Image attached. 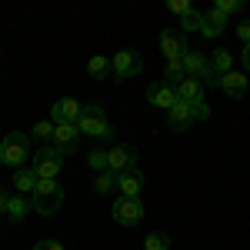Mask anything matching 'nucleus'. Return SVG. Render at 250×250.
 Segmentation results:
<instances>
[{
    "mask_svg": "<svg viewBox=\"0 0 250 250\" xmlns=\"http://www.w3.org/2000/svg\"><path fill=\"white\" fill-rule=\"evenodd\" d=\"M30 204H34L37 213L54 217V213L63 207V187H60L57 180H37V187H34V193H30Z\"/></svg>",
    "mask_w": 250,
    "mask_h": 250,
    "instance_id": "obj_1",
    "label": "nucleus"
},
{
    "mask_svg": "<svg viewBox=\"0 0 250 250\" xmlns=\"http://www.w3.org/2000/svg\"><path fill=\"white\" fill-rule=\"evenodd\" d=\"M23 160H30V137L20 134V130H10V134L0 140V164L20 170Z\"/></svg>",
    "mask_w": 250,
    "mask_h": 250,
    "instance_id": "obj_2",
    "label": "nucleus"
},
{
    "mask_svg": "<svg viewBox=\"0 0 250 250\" xmlns=\"http://www.w3.org/2000/svg\"><path fill=\"white\" fill-rule=\"evenodd\" d=\"M77 130H80V134H87V137H97V140L114 137L110 120H107V114H104V107H97V104L83 107V114H80V120H77Z\"/></svg>",
    "mask_w": 250,
    "mask_h": 250,
    "instance_id": "obj_3",
    "label": "nucleus"
},
{
    "mask_svg": "<svg viewBox=\"0 0 250 250\" xmlns=\"http://www.w3.org/2000/svg\"><path fill=\"white\" fill-rule=\"evenodd\" d=\"M60 167H63V154H60L57 147H43V150H37L30 170L37 173V180H57Z\"/></svg>",
    "mask_w": 250,
    "mask_h": 250,
    "instance_id": "obj_4",
    "label": "nucleus"
},
{
    "mask_svg": "<svg viewBox=\"0 0 250 250\" xmlns=\"http://www.w3.org/2000/svg\"><path fill=\"white\" fill-rule=\"evenodd\" d=\"M114 220L120 227H137V224L144 220V204H140V197H117Z\"/></svg>",
    "mask_w": 250,
    "mask_h": 250,
    "instance_id": "obj_5",
    "label": "nucleus"
},
{
    "mask_svg": "<svg viewBox=\"0 0 250 250\" xmlns=\"http://www.w3.org/2000/svg\"><path fill=\"white\" fill-rule=\"evenodd\" d=\"M107 170L110 173H130L137 170V150L134 147H127V144H117V147H110L107 150Z\"/></svg>",
    "mask_w": 250,
    "mask_h": 250,
    "instance_id": "obj_6",
    "label": "nucleus"
},
{
    "mask_svg": "<svg viewBox=\"0 0 250 250\" xmlns=\"http://www.w3.org/2000/svg\"><path fill=\"white\" fill-rule=\"evenodd\" d=\"M114 63V77H137L144 70V57L137 50H120L117 57H110Z\"/></svg>",
    "mask_w": 250,
    "mask_h": 250,
    "instance_id": "obj_7",
    "label": "nucleus"
},
{
    "mask_svg": "<svg viewBox=\"0 0 250 250\" xmlns=\"http://www.w3.org/2000/svg\"><path fill=\"white\" fill-rule=\"evenodd\" d=\"M80 144V130L77 124H54V147H57L60 154H74Z\"/></svg>",
    "mask_w": 250,
    "mask_h": 250,
    "instance_id": "obj_8",
    "label": "nucleus"
},
{
    "mask_svg": "<svg viewBox=\"0 0 250 250\" xmlns=\"http://www.w3.org/2000/svg\"><path fill=\"white\" fill-rule=\"evenodd\" d=\"M80 114H83V107H80V100H74V97H63V100H57L50 107V120L54 124H77Z\"/></svg>",
    "mask_w": 250,
    "mask_h": 250,
    "instance_id": "obj_9",
    "label": "nucleus"
},
{
    "mask_svg": "<svg viewBox=\"0 0 250 250\" xmlns=\"http://www.w3.org/2000/svg\"><path fill=\"white\" fill-rule=\"evenodd\" d=\"M184 70H187V77H197L200 83L213 74L210 70V57L200 54V50H187V54H184Z\"/></svg>",
    "mask_w": 250,
    "mask_h": 250,
    "instance_id": "obj_10",
    "label": "nucleus"
},
{
    "mask_svg": "<svg viewBox=\"0 0 250 250\" xmlns=\"http://www.w3.org/2000/svg\"><path fill=\"white\" fill-rule=\"evenodd\" d=\"M160 50H164V57H167V60H184V54H187L190 47H187L184 34H177V30H164V34H160Z\"/></svg>",
    "mask_w": 250,
    "mask_h": 250,
    "instance_id": "obj_11",
    "label": "nucleus"
},
{
    "mask_svg": "<svg viewBox=\"0 0 250 250\" xmlns=\"http://www.w3.org/2000/svg\"><path fill=\"white\" fill-rule=\"evenodd\" d=\"M147 100H150L154 107L170 110L173 104H177V90H173L170 83H164V80H160V83H150V87H147Z\"/></svg>",
    "mask_w": 250,
    "mask_h": 250,
    "instance_id": "obj_12",
    "label": "nucleus"
},
{
    "mask_svg": "<svg viewBox=\"0 0 250 250\" xmlns=\"http://www.w3.org/2000/svg\"><path fill=\"white\" fill-rule=\"evenodd\" d=\"M173 90H177V100H184V104H200V100H204V83H200L197 77L180 80Z\"/></svg>",
    "mask_w": 250,
    "mask_h": 250,
    "instance_id": "obj_13",
    "label": "nucleus"
},
{
    "mask_svg": "<svg viewBox=\"0 0 250 250\" xmlns=\"http://www.w3.org/2000/svg\"><path fill=\"white\" fill-rule=\"evenodd\" d=\"M117 190H120V197H140V190H144V173L140 170L120 173L117 177Z\"/></svg>",
    "mask_w": 250,
    "mask_h": 250,
    "instance_id": "obj_14",
    "label": "nucleus"
},
{
    "mask_svg": "<svg viewBox=\"0 0 250 250\" xmlns=\"http://www.w3.org/2000/svg\"><path fill=\"white\" fill-rule=\"evenodd\" d=\"M220 90L230 97V100H240V97L247 94V77L237 74V70H230L227 77H220Z\"/></svg>",
    "mask_w": 250,
    "mask_h": 250,
    "instance_id": "obj_15",
    "label": "nucleus"
},
{
    "mask_svg": "<svg viewBox=\"0 0 250 250\" xmlns=\"http://www.w3.org/2000/svg\"><path fill=\"white\" fill-rule=\"evenodd\" d=\"M167 120H170L173 130H187L193 124V114H190V104H184V100H177L170 110H167Z\"/></svg>",
    "mask_w": 250,
    "mask_h": 250,
    "instance_id": "obj_16",
    "label": "nucleus"
},
{
    "mask_svg": "<svg viewBox=\"0 0 250 250\" xmlns=\"http://www.w3.org/2000/svg\"><path fill=\"white\" fill-rule=\"evenodd\" d=\"M210 70L217 74V77H227V74L233 70V57H230L227 47H217V50L210 54Z\"/></svg>",
    "mask_w": 250,
    "mask_h": 250,
    "instance_id": "obj_17",
    "label": "nucleus"
},
{
    "mask_svg": "<svg viewBox=\"0 0 250 250\" xmlns=\"http://www.w3.org/2000/svg\"><path fill=\"white\" fill-rule=\"evenodd\" d=\"M224 27H227V17H224V14H217V10H207V14H204V27H200V34H204V37H220V34H224Z\"/></svg>",
    "mask_w": 250,
    "mask_h": 250,
    "instance_id": "obj_18",
    "label": "nucleus"
},
{
    "mask_svg": "<svg viewBox=\"0 0 250 250\" xmlns=\"http://www.w3.org/2000/svg\"><path fill=\"white\" fill-rule=\"evenodd\" d=\"M30 210H34L30 197H23V193H10V204H7V217H10V220H23Z\"/></svg>",
    "mask_w": 250,
    "mask_h": 250,
    "instance_id": "obj_19",
    "label": "nucleus"
},
{
    "mask_svg": "<svg viewBox=\"0 0 250 250\" xmlns=\"http://www.w3.org/2000/svg\"><path fill=\"white\" fill-rule=\"evenodd\" d=\"M14 187H17V193H34V187H37V173L30 170V167H20L17 173H14Z\"/></svg>",
    "mask_w": 250,
    "mask_h": 250,
    "instance_id": "obj_20",
    "label": "nucleus"
},
{
    "mask_svg": "<svg viewBox=\"0 0 250 250\" xmlns=\"http://www.w3.org/2000/svg\"><path fill=\"white\" fill-rule=\"evenodd\" d=\"M180 80H187V70H184V60H167V67H164V83H170V87H177Z\"/></svg>",
    "mask_w": 250,
    "mask_h": 250,
    "instance_id": "obj_21",
    "label": "nucleus"
},
{
    "mask_svg": "<svg viewBox=\"0 0 250 250\" xmlns=\"http://www.w3.org/2000/svg\"><path fill=\"white\" fill-rule=\"evenodd\" d=\"M87 74L90 77H107V74H114V63H110V57H90Z\"/></svg>",
    "mask_w": 250,
    "mask_h": 250,
    "instance_id": "obj_22",
    "label": "nucleus"
},
{
    "mask_svg": "<svg viewBox=\"0 0 250 250\" xmlns=\"http://www.w3.org/2000/svg\"><path fill=\"white\" fill-rule=\"evenodd\" d=\"M180 27H184V30H200V27H204V10L193 7L190 14H184V17H180Z\"/></svg>",
    "mask_w": 250,
    "mask_h": 250,
    "instance_id": "obj_23",
    "label": "nucleus"
},
{
    "mask_svg": "<svg viewBox=\"0 0 250 250\" xmlns=\"http://www.w3.org/2000/svg\"><path fill=\"white\" fill-rule=\"evenodd\" d=\"M97 193H110L117 187V173H110V170H104V173H97Z\"/></svg>",
    "mask_w": 250,
    "mask_h": 250,
    "instance_id": "obj_24",
    "label": "nucleus"
},
{
    "mask_svg": "<svg viewBox=\"0 0 250 250\" xmlns=\"http://www.w3.org/2000/svg\"><path fill=\"white\" fill-rule=\"evenodd\" d=\"M30 134L37 137V140H54V120H37Z\"/></svg>",
    "mask_w": 250,
    "mask_h": 250,
    "instance_id": "obj_25",
    "label": "nucleus"
},
{
    "mask_svg": "<svg viewBox=\"0 0 250 250\" xmlns=\"http://www.w3.org/2000/svg\"><path fill=\"white\" fill-rule=\"evenodd\" d=\"M87 164H90V170L104 173L107 170V150H90V154H87Z\"/></svg>",
    "mask_w": 250,
    "mask_h": 250,
    "instance_id": "obj_26",
    "label": "nucleus"
},
{
    "mask_svg": "<svg viewBox=\"0 0 250 250\" xmlns=\"http://www.w3.org/2000/svg\"><path fill=\"white\" fill-rule=\"evenodd\" d=\"M144 250H170V240H167L164 233H150V237L144 240Z\"/></svg>",
    "mask_w": 250,
    "mask_h": 250,
    "instance_id": "obj_27",
    "label": "nucleus"
},
{
    "mask_svg": "<svg viewBox=\"0 0 250 250\" xmlns=\"http://www.w3.org/2000/svg\"><path fill=\"white\" fill-rule=\"evenodd\" d=\"M240 7H244L240 0H217V3H213V10H217V14H224V17H230V14H237Z\"/></svg>",
    "mask_w": 250,
    "mask_h": 250,
    "instance_id": "obj_28",
    "label": "nucleus"
},
{
    "mask_svg": "<svg viewBox=\"0 0 250 250\" xmlns=\"http://www.w3.org/2000/svg\"><path fill=\"white\" fill-rule=\"evenodd\" d=\"M167 7H170L173 14H180V17H184V14H190V10H193V3H190V0H167Z\"/></svg>",
    "mask_w": 250,
    "mask_h": 250,
    "instance_id": "obj_29",
    "label": "nucleus"
},
{
    "mask_svg": "<svg viewBox=\"0 0 250 250\" xmlns=\"http://www.w3.org/2000/svg\"><path fill=\"white\" fill-rule=\"evenodd\" d=\"M190 114H193V120H207L210 117V107L200 100V104H190Z\"/></svg>",
    "mask_w": 250,
    "mask_h": 250,
    "instance_id": "obj_30",
    "label": "nucleus"
},
{
    "mask_svg": "<svg viewBox=\"0 0 250 250\" xmlns=\"http://www.w3.org/2000/svg\"><path fill=\"white\" fill-rule=\"evenodd\" d=\"M34 250H63V244H57V240H37Z\"/></svg>",
    "mask_w": 250,
    "mask_h": 250,
    "instance_id": "obj_31",
    "label": "nucleus"
},
{
    "mask_svg": "<svg viewBox=\"0 0 250 250\" xmlns=\"http://www.w3.org/2000/svg\"><path fill=\"white\" fill-rule=\"evenodd\" d=\"M237 37L244 40V47H247V43H250V20H244V23L237 27Z\"/></svg>",
    "mask_w": 250,
    "mask_h": 250,
    "instance_id": "obj_32",
    "label": "nucleus"
},
{
    "mask_svg": "<svg viewBox=\"0 0 250 250\" xmlns=\"http://www.w3.org/2000/svg\"><path fill=\"white\" fill-rule=\"evenodd\" d=\"M7 204H10V193L0 190V213H3V217H7Z\"/></svg>",
    "mask_w": 250,
    "mask_h": 250,
    "instance_id": "obj_33",
    "label": "nucleus"
},
{
    "mask_svg": "<svg viewBox=\"0 0 250 250\" xmlns=\"http://www.w3.org/2000/svg\"><path fill=\"white\" fill-rule=\"evenodd\" d=\"M244 67H247V70H250V43H247V47H244Z\"/></svg>",
    "mask_w": 250,
    "mask_h": 250,
    "instance_id": "obj_34",
    "label": "nucleus"
}]
</instances>
